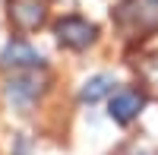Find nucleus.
<instances>
[{
	"instance_id": "1",
	"label": "nucleus",
	"mask_w": 158,
	"mask_h": 155,
	"mask_svg": "<svg viewBox=\"0 0 158 155\" xmlns=\"http://www.w3.org/2000/svg\"><path fill=\"white\" fill-rule=\"evenodd\" d=\"M114 22L130 38L158 32V0H120L114 10Z\"/></svg>"
},
{
	"instance_id": "4",
	"label": "nucleus",
	"mask_w": 158,
	"mask_h": 155,
	"mask_svg": "<svg viewBox=\"0 0 158 155\" xmlns=\"http://www.w3.org/2000/svg\"><path fill=\"white\" fill-rule=\"evenodd\" d=\"M142 108H146V92L142 89H117L108 101V117L114 124L127 127L142 114Z\"/></svg>"
},
{
	"instance_id": "3",
	"label": "nucleus",
	"mask_w": 158,
	"mask_h": 155,
	"mask_svg": "<svg viewBox=\"0 0 158 155\" xmlns=\"http://www.w3.org/2000/svg\"><path fill=\"white\" fill-rule=\"evenodd\" d=\"M3 95H6V101H10L13 108L29 111L35 101L44 95V79L35 70H19V73H13V79H6Z\"/></svg>"
},
{
	"instance_id": "6",
	"label": "nucleus",
	"mask_w": 158,
	"mask_h": 155,
	"mask_svg": "<svg viewBox=\"0 0 158 155\" xmlns=\"http://www.w3.org/2000/svg\"><path fill=\"white\" fill-rule=\"evenodd\" d=\"M6 13H10V22L19 32H35L48 19V3L44 0H10Z\"/></svg>"
},
{
	"instance_id": "5",
	"label": "nucleus",
	"mask_w": 158,
	"mask_h": 155,
	"mask_svg": "<svg viewBox=\"0 0 158 155\" xmlns=\"http://www.w3.org/2000/svg\"><path fill=\"white\" fill-rule=\"evenodd\" d=\"M0 67L3 70H41L44 67V57L41 51H35L29 41H22V38H10L0 51Z\"/></svg>"
},
{
	"instance_id": "9",
	"label": "nucleus",
	"mask_w": 158,
	"mask_h": 155,
	"mask_svg": "<svg viewBox=\"0 0 158 155\" xmlns=\"http://www.w3.org/2000/svg\"><path fill=\"white\" fill-rule=\"evenodd\" d=\"M130 155H146V152H130Z\"/></svg>"
},
{
	"instance_id": "2",
	"label": "nucleus",
	"mask_w": 158,
	"mask_h": 155,
	"mask_svg": "<svg viewBox=\"0 0 158 155\" xmlns=\"http://www.w3.org/2000/svg\"><path fill=\"white\" fill-rule=\"evenodd\" d=\"M54 38L60 48H70V51H85L98 41V25L89 22L82 16H63L54 22Z\"/></svg>"
},
{
	"instance_id": "8",
	"label": "nucleus",
	"mask_w": 158,
	"mask_h": 155,
	"mask_svg": "<svg viewBox=\"0 0 158 155\" xmlns=\"http://www.w3.org/2000/svg\"><path fill=\"white\" fill-rule=\"evenodd\" d=\"M146 79H149V82L158 89V60H155V63H149V70H146Z\"/></svg>"
},
{
	"instance_id": "7",
	"label": "nucleus",
	"mask_w": 158,
	"mask_h": 155,
	"mask_svg": "<svg viewBox=\"0 0 158 155\" xmlns=\"http://www.w3.org/2000/svg\"><path fill=\"white\" fill-rule=\"evenodd\" d=\"M114 76L111 73H95L89 76V79L82 82V89H79V101H85V105H98L101 98L114 95Z\"/></svg>"
}]
</instances>
